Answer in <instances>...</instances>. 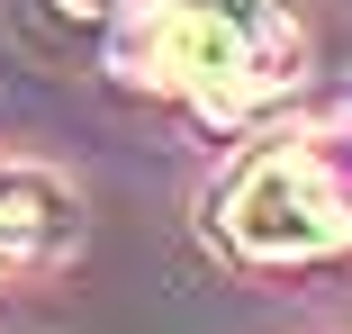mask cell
<instances>
[{
  "label": "cell",
  "mask_w": 352,
  "mask_h": 334,
  "mask_svg": "<svg viewBox=\"0 0 352 334\" xmlns=\"http://www.w3.org/2000/svg\"><path fill=\"white\" fill-rule=\"evenodd\" d=\"M226 235L262 262H307V253H334L352 235V199L307 145H271L226 190Z\"/></svg>",
  "instance_id": "obj_2"
},
{
  "label": "cell",
  "mask_w": 352,
  "mask_h": 334,
  "mask_svg": "<svg viewBox=\"0 0 352 334\" xmlns=\"http://www.w3.org/2000/svg\"><path fill=\"white\" fill-rule=\"evenodd\" d=\"M126 54L163 91H190L208 109H253L298 82V19L289 0H145Z\"/></svg>",
  "instance_id": "obj_1"
},
{
  "label": "cell",
  "mask_w": 352,
  "mask_h": 334,
  "mask_svg": "<svg viewBox=\"0 0 352 334\" xmlns=\"http://www.w3.org/2000/svg\"><path fill=\"white\" fill-rule=\"evenodd\" d=\"M73 235H82V199L63 190L54 172H36V163L0 172V253L36 262V253H63Z\"/></svg>",
  "instance_id": "obj_3"
}]
</instances>
